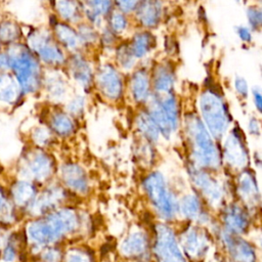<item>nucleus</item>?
<instances>
[{
    "label": "nucleus",
    "mask_w": 262,
    "mask_h": 262,
    "mask_svg": "<svg viewBox=\"0 0 262 262\" xmlns=\"http://www.w3.org/2000/svg\"><path fill=\"white\" fill-rule=\"evenodd\" d=\"M76 63H77L75 66V68H76V72H75L76 73L75 74L76 78L79 79L80 81H84V83H85V81H87L89 79L90 71H89L87 64L83 60L79 59V60H77Z\"/></svg>",
    "instance_id": "nucleus-11"
},
{
    "label": "nucleus",
    "mask_w": 262,
    "mask_h": 262,
    "mask_svg": "<svg viewBox=\"0 0 262 262\" xmlns=\"http://www.w3.org/2000/svg\"><path fill=\"white\" fill-rule=\"evenodd\" d=\"M148 81L146 75L142 72L136 73L132 79V91L135 99L142 101L146 98Z\"/></svg>",
    "instance_id": "nucleus-5"
},
{
    "label": "nucleus",
    "mask_w": 262,
    "mask_h": 262,
    "mask_svg": "<svg viewBox=\"0 0 262 262\" xmlns=\"http://www.w3.org/2000/svg\"><path fill=\"white\" fill-rule=\"evenodd\" d=\"M173 84V78L170 72H168L166 69L161 70L157 74V78L155 80V87L159 91H168Z\"/></svg>",
    "instance_id": "nucleus-8"
},
{
    "label": "nucleus",
    "mask_w": 262,
    "mask_h": 262,
    "mask_svg": "<svg viewBox=\"0 0 262 262\" xmlns=\"http://www.w3.org/2000/svg\"><path fill=\"white\" fill-rule=\"evenodd\" d=\"M126 19L120 13H115L111 18V26L114 31H123L126 27Z\"/></svg>",
    "instance_id": "nucleus-12"
},
{
    "label": "nucleus",
    "mask_w": 262,
    "mask_h": 262,
    "mask_svg": "<svg viewBox=\"0 0 262 262\" xmlns=\"http://www.w3.org/2000/svg\"><path fill=\"white\" fill-rule=\"evenodd\" d=\"M151 43H152V36L150 34H147V33L137 34L133 39L131 51L137 57L142 56L143 54L146 53V51L149 50Z\"/></svg>",
    "instance_id": "nucleus-6"
},
{
    "label": "nucleus",
    "mask_w": 262,
    "mask_h": 262,
    "mask_svg": "<svg viewBox=\"0 0 262 262\" xmlns=\"http://www.w3.org/2000/svg\"><path fill=\"white\" fill-rule=\"evenodd\" d=\"M146 187L150 198L155 202H157L158 206H160L162 210L166 212V214H168V212H171L172 202H171V199L166 193L165 183L161 175L159 174L151 175L146 180Z\"/></svg>",
    "instance_id": "nucleus-3"
},
{
    "label": "nucleus",
    "mask_w": 262,
    "mask_h": 262,
    "mask_svg": "<svg viewBox=\"0 0 262 262\" xmlns=\"http://www.w3.org/2000/svg\"><path fill=\"white\" fill-rule=\"evenodd\" d=\"M70 185L72 187H75L76 189L84 190L85 187V178L82 174V172L77 171V168L72 167L70 168Z\"/></svg>",
    "instance_id": "nucleus-10"
},
{
    "label": "nucleus",
    "mask_w": 262,
    "mask_h": 262,
    "mask_svg": "<svg viewBox=\"0 0 262 262\" xmlns=\"http://www.w3.org/2000/svg\"><path fill=\"white\" fill-rule=\"evenodd\" d=\"M100 85L105 95L110 97H117L121 93V81L116 72L112 68H106L100 74Z\"/></svg>",
    "instance_id": "nucleus-4"
},
{
    "label": "nucleus",
    "mask_w": 262,
    "mask_h": 262,
    "mask_svg": "<svg viewBox=\"0 0 262 262\" xmlns=\"http://www.w3.org/2000/svg\"><path fill=\"white\" fill-rule=\"evenodd\" d=\"M249 20L254 28L260 27L261 24V11L254 7V9L249 10Z\"/></svg>",
    "instance_id": "nucleus-13"
},
{
    "label": "nucleus",
    "mask_w": 262,
    "mask_h": 262,
    "mask_svg": "<svg viewBox=\"0 0 262 262\" xmlns=\"http://www.w3.org/2000/svg\"><path fill=\"white\" fill-rule=\"evenodd\" d=\"M235 88H236V91L243 95V96H247L248 94V85H247V82L243 79V78H236L235 80Z\"/></svg>",
    "instance_id": "nucleus-14"
},
{
    "label": "nucleus",
    "mask_w": 262,
    "mask_h": 262,
    "mask_svg": "<svg viewBox=\"0 0 262 262\" xmlns=\"http://www.w3.org/2000/svg\"><path fill=\"white\" fill-rule=\"evenodd\" d=\"M140 128L142 129V132L146 135V137H148L152 140L158 137L157 125L150 118L141 116L140 117Z\"/></svg>",
    "instance_id": "nucleus-9"
},
{
    "label": "nucleus",
    "mask_w": 262,
    "mask_h": 262,
    "mask_svg": "<svg viewBox=\"0 0 262 262\" xmlns=\"http://www.w3.org/2000/svg\"><path fill=\"white\" fill-rule=\"evenodd\" d=\"M192 142L195 149V155L202 161L203 165L214 167L217 163V154L214 144L208 133L204 130L203 125L198 122L194 124L192 131Z\"/></svg>",
    "instance_id": "nucleus-2"
},
{
    "label": "nucleus",
    "mask_w": 262,
    "mask_h": 262,
    "mask_svg": "<svg viewBox=\"0 0 262 262\" xmlns=\"http://www.w3.org/2000/svg\"><path fill=\"white\" fill-rule=\"evenodd\" d=\"M143 4L144 6L141 7L143 9H140V17L142 23L145 26H152L157 24L160 18V7H158L159 3L146 2Z\"/></svg>",
    "instance_id": "nucleus-7"
},
{
    "label": "nucleus",
    "mask_w": 262,
    "mask_h": 262,
    "mask_svg": "<svg viewBox=\"0 0 262 262\" xmlns=\"http://www.w3.org/2000/svg\"><path fill=\"white\" fill-rule=\"evenodd\" d=\"M202 108L207 124L210 126L212 133L222 135L226 127V114L222 102L215 96L206 95L202 100Z\"/></svg>",
    "instance_id": "nucleus-1"
},
{
    "label": "nucleus",
    "mask_w": 262,
    "mask_h": 262,
    "mask_svg": "<svg viewBox=\"0 0 262 262\" xmlns=\"http://www.w3.org/2000/svg\"><path fill=\"white\" fill-rule=\"evenodd\" d=\"M253 93H254V99H255V103L257 105V108L260 111L261 110V95H260V92L258 90H255Z\"/></svg>",
    "instance_id": "nucleus-16"
},
{
    "label": "nucleus",
    "mask_w": 262,
    "mask_h": 262,
    "mask_svg": "<svg viewBox=\"0 0 262 262\" xmlns=\"http://www.w3.org/2000/svg\"><path fill=\"white\" fill-rule=\"evenodd\" d=\"M237 34L241 37V39H243L245 42H250L252 39L250 31L246 27H237Z\"/></svg>",
    "instance_id": "nucleus-15"
}]
</instances>
